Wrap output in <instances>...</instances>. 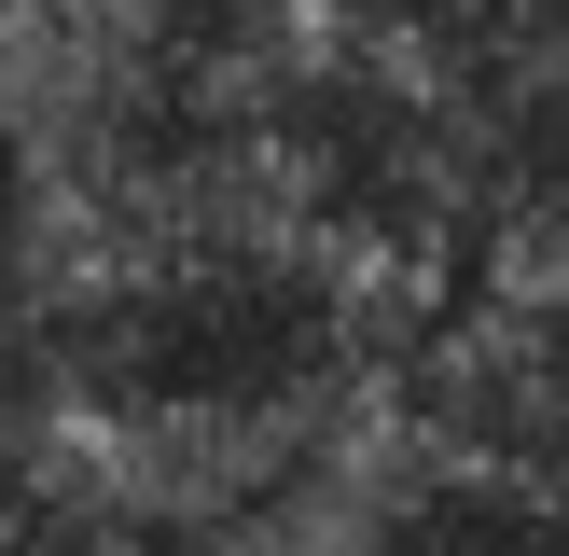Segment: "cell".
Returning <instances> with one entry per match:
<instances>
[{"mask_svg": "<svg viewBox=\"0 0 569 556\" xmlns=\"http://www.w3.org/2000/svg\"><path fill=\"white\" fill-rule=\"evenodd\" d=\"M389 431L417 459L500 473V487L569 500V292L528 278H445L431 306H403L389 334Z\"/></svg>", "mask_w": 569, "mask_h": 556, "instance_id": "cell-1", "label": "cell"}]
</instances>
